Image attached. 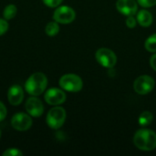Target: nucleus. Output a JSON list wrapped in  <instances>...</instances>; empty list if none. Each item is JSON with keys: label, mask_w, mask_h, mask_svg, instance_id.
<instances>
[{"label": "nucleus", "mask_w": 156, "mask_h": 156, "mask_svg": "<svg viewBox=\"0 0 156 156\" xmlns=\"http://www.w3.org/2000/svg\"><path fill=\"white\" fill-rule=\"evenodd\" d=\"M48 78L42 72L33 73L25 82V90L31 96H39L46 91Z\"/></svg>", "instance_id": "obj_1"}, {"label": "nucleus", "mask_w": 156, "mask_h": 156, "mask_svg": "<svg viewBox=\"0 0 156 156\" xmlns=\"http://www.w3.org/2000/svg\"><path fill=\"white\" fill-rule=\"evenodd\" d=\"M134 145L142 151H153L156 148V133L149 129H140L133 136Z\"/></svg>", "instance_id": "obj_2"}, {"label": "nucleus", "mask_w": 156, "mask_h": 156, "mask_svg": "<svg viewBox=\"0 0 156 156\" xmlns=\"http://www.w3.org/2000/svg\"><path fill=\"white\" fill-rule=\"evenodd\" d=\"M66 111L64 108L60 106H54L52 109H50L47 114V124L49 128L58 130L63 126L66 121Z\"/></svg>", "instance_id": "obj_3"}, {"label": "nucleus", "mask_w": 156, "mask_h": 156, "mask_svg": "<svg viewBox=\"0 0 156 156\" xmlns=\"http://www.w3.org/2000/svg\"><path fill=\"white\" fill-rule=\"evenodd\" d=\"M59 86L63 90H67L69 92H79L83 87V82L80 76L69 73L63 75L59 79Z\"/></svg>", "instance_id": "obj_4"}, {"label": "nucleus", "mask_w": 156, "mask_h": 156, "mask_svg": "<svg viewBox=\"0 0 156 156\" xmlns=\"http://www.w3.org/2000/svg\"><path fill=\"white\" fill-rule=\"evenodd\" d=\"M95 58L98 63H100L102 67L108 69H112L117 62V57L115 53L106 48H101L98 49L95 54Z\"/></svg>", "instance_id": "obj_5"}, {"label": "nucleus", "mask_w": 156, "mask_h": 156, "mask_svg": "<svg viewBox=\"0 0 156 156\" xmlns=\"http://www.w3.org/2000/svg\"><path fill=\"white\" fill-rule=\"evenodd\" d=\"M154 80L148 75H143L138 77L133 83V89L135 92H137L140 95H145L150 93L154 90Z\"/></svg>", "instance_id": "obj_6"}, {"label": "nucleus", "mask_w": 156, "mask_h": 156, "mask_svg": "<svg viewBox=\"0 0 156 156\" xmlns=\"http://www.w3.org/2000/svg\"><path fill=\"white\" fill-rule=\"evenodd\" d=\"M76 18V13L73 8L68 5L58 7L53 13V19L58 24H69Z\"/></svg>", "instance_id": "obj_7"}, {"label": "nucleus", "mask_w": 156, "mask_h": 156, "mask_svg": "<svg viewBox=\"0 0 156 156\" xmlns=\"http://www.w3.org/2000/svg\"><path fill=\"white\" fill-rule=\"evenodd\" d=\"M33 121L28 113L17 112L11 119V126L19 132H25L32 127Z\"/></svg>", "instance_id": "obj_8"}, {"label": "nucleus", "mask_w": 156, "mask_h": 156, "mask_svg": "<svg viewBox=\"0 0 156 156\" xmlns=\"http://www.w3.org/2000/svg\"><path fill=\"white\" fill-rule=\"evenodd\" d=\"M45 101L52 106L61 105L66 101V93L61 89L50 88L44 94Z\"/></svg>", "instance_id": "obj_9"}, {"label": "nucleus", "mask_w": 156, "mask_h": 156, "mask_svg": "<svg viewBox=\"0 0 156 156\" xmlns=\"http://www.w3.org/2000/svg\"><path fill=\"white\" fill-rule=\"evenodd\" d=\"M25 108L27 112L31 117H40L44 112V106L42 101L37 96H31L26 101Z\"/></svg>", "instance_id": "obj_10"}, {"label": "nucleus", "mask_w": 156, "mask_h": 156, "mask_svg": "<svg viewBox=\"0 0 156 156\" xmlns=\"http://www.w3.org/2000/svg\"><path fill=\"white\" fill-rule=\"evenodd\" d=\"M117 10L124 16H133L138 10V5L135 0H117Z\"/></svg>", "instance_id": "obj_11"}, {"label": "nucleus", "mask_w": 156, "mask_h": 156, "mask_svg": "<svg viewBox=\"0 0 156 156\" xmlns=\"http://www.w3.org/2000/svg\"><path fill=\"white\" fill-rule=\"evenodd\" d=\"M7 100L13 106H18L24 100V90L20 85L15 84L11 86L7 91Z\"/></svg>", "instance_id": "obj_12"}, {"label": "nucleus", "mask_w": 156, "mask_h": 156, "mask_svg": "<svg viewBox=\"0 0 156 156\" xmlns=\"http://www.w3.org/2000/svg\"><path fill=\"white\" fill-rule=\"evenodd\" d=\"M137 22L142 27H150L153 23V16L148 10H140L137 14Z\"/></svg>", "instance_id": "obj_13"}, {"label": "nucleus", "mask_w": 156, "mask_h": 156, "mask_svg": "<svg viewBox=\"0 0 156 156\" xmlns=\"http://www.w3.org/2000/svg\"><path fill=\"white\" fill-rule=\"evenodd\" d=\"M45 32L48 37H55L59 32V25H58V23L56 22L55 20L51 21V22H48L47 24L46 27H45Z\"/></svg>", "instance_id": "obj_14"}, {"label": "nucleus", "mask_w": 156, "mask_h": 156, "mask_svg": "<svg viewBox=\"0 0 156 156\" xmlns=\"http://www.w3.org/2000/svg\"><path fill=\"white\" fill-rule=\"evenodd\" d=\"M17 13V8L15 5L13 4H10L8 5H6L5 8H4V11H3V17L6 20H11L13 19L16 15Z\"/></svg>", "instance_id": "obj_15"}, {"label": "nucleus", "mask_w": 156, "mask_h": 156, "mask_svg": "<svg viewBox=\"0 0 156 156\" xmlns=\"http://www.w3.org/2000/svg\"><path fill=\"white\" fill-rule=\"evenodd\" d=\"M153 120H154V116H153L152 112L145 111V112H142V114L139 117V124L141 126L145 127V126L150 125L152 123Z\"/></svg>", "instance_id": "obj_16"}, {"label": "nucleus", "mask_w": 156, "mask_h": 156, "mask_svg": "<svg viewBox=\"0 0 156 156\" xmlns=\"http://www.w3.org/2000/svg\"><path fill=\"white\" fill-rule=\"evenodd\" d=\"M144 46L149 52H153V53L156 52V34L150 36L146 39Z\"/></svg>", "instance_id": "obj_17"}, {"label": "nucleus", "mask_w": 156, "mask_h": 156, "mask_svg": "<svg viewBox=\"0 0 156 156\" xmlns=\"http://www.w3.org/2000/svg\"><path fill=\"white\" fill-rule=\"evenodd\" d=\"M23 153L17 148H8L3 153V156H22Z\"/></svg>", "instance_id": "obj_18"}, {"label": "nucleus", "mask_w": 156, "mask_h": 156, "mask_svg": "<svg viewBox=\"0 0 156 156\" xmlns=\"http://www.w3.org/2000/svg\"><path fill=\"white\" fill-rule=\"evenodd\" d=\"M8 22L5 18H0V36H3L5 34L8 30Z\"/></svg>", "instance_id": "obj_19"}, {"label": "nucleus", "mask_w": 156, "mask_h": 156, "mask_svg": "<svg viewBox=\"0 0 156 156\" xmlns=\"http://www.w3.org/2000/svg\"><path fill=\"white\" fill-rule=\"evenodd\" d=\"M137 3L143 7H152L156 5V0H137Z\"/></svg>", "instance_id": "obj_20"}, {"label": "nucleus", "mask_w": 156, "mask_h": 156, "mask_svg": "<svg viewBox=\"0 0 156 156\" xmlns=\"http://www.w3.org/2000/svg\"><path fill=\"white\" fill-rule=\"evenodd\" d=\"M42 1L47 6L52 7V8L58 6L63 2V0H42Z\"/></svg>", "instance_id": "obj_21"}, {"label": "nucleus", "mask_w": 156, "mask_h": 156, "mask_svg": "<svg viewBox=\"0 0 156 156\" xmlns=\"http://www.w3.org/2000/svg\"><path fill=\"white\" fill-rule=\"evenodd\" d=\"M136 22H137V20L134 18L133 16H129L127 17L126 21H125L126 26H127L128 27H130V28L135 27H136Z\"/></svg>", "instance_id": "obj_22"}, {"label": "nucleus", "mask_w": 156, "mask_h": 156, "mask_svg": "<svg viewBox=\"0 0 156 156\" xmlns=\"http://www.w3.org/2000/svg\"><path fill=\"white\" fill-rule=\"evenodd\" d=\"M7 115V110L5 104L0 101V122L4 121Z\"/></svg>", "instance_id": "obj_23"}, {"label": "nucleus", "mask_w": 156, "mask_h": 156, "mask_svg": "<svg viewBox=\"0 0 156 156\" xmlns=\"http://www.w3.org/2000/svg\"><path fill=\"white\" fill-rule=\"evenodd\" d=\"M150 65L154 70L156 71V54H154L150 58Z\"/></svg>", "instance_id": "obj_24"}, {"label": "nucleus", "mask_w": 156, "mask_h": 156, "mask_svg": "<svg viewBox=\"0 0 156 156\" xmlns=\"http://www.w3.org/2000/svg\"><path fill=\"white\" fill-rule=\"evenodd\" d=\"M0 139H1V130H0Z\"/></svg>", "instance_id": "obj_25"}]
</instances>
